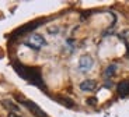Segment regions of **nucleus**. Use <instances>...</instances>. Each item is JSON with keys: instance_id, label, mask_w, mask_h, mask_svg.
<instances>
[{"instance_id": "9d476101", "label": "nucleus", "mask_w": 129, "mask_h": 117, "mask_svg": "<svg viewBox=\"0 0 129 117\" xmlns=\"http://www.w3.org/2000/svg\"><path fill=\"white\" fill-rule=\"evenodd\" d=\"M58 102H60L62 104L68 106V107H73V106H74V102L72 100V99H69V98H64V96H60V98H58Z\"/></svg>"}, {"instance_id": "f257e3e1", "label": "nucleus", "mask_w": 129, "mask_h": 117, "mask_svg": "<svg viewBox=\"0 0 129 117\" xmlns=\"http://www.w3.org/2000/svg\"><path fill=\"white\" fill-rule=\"evenodd\" d=\"M14 70L17 71L20 77L25 81H28L29 84L35 86H39L41 89H45L44 86V79H42V74L41 70L38 67H31V66H25V64L20 63V61H14L13 63Z\"/></svg>"}, {"instance_id": "7ed1b4c3", "label": "nucleus", "mask_w": 129, "mask_h": 117, "mask_svg": "<svg viewBox=\"0 0 129 117\" xmlns=\"http://www.w3.org/2000/svg\"><path fill=\"white\" fill-rule=\"evenodd\" d=\"M18 100L21 102V103H23L24 106H25V107L28 109V110L31 111V113L34 114L35 117H48V114L42 110V109L39 107L37 103H34L32 100H27V99H24V98H18Z\"/></svg>"}, {"instance_id": "423d86ee", "label": "nucleus", "mask_w": 129, "mask_h": 117, "mask_svg": "<svg viewBox=\"0 0 129 117\" xmlns=\"http://www.w3.org/2000/svg\"><path fill=\"white\" fill-rule=\"evenodd\" d=\"M116 92L121 96H128L129 95V79H123L116 85Z\"/></svg>"}, {"instance_id": "0eeeda50", "label": "nucleus", "mask_w": 129, "mask_h": 117, "mask_svg": "<svg viewBox=\"0 0 129 117\" xmlns=\"http://www.w3.org/2000/svg\"><path fill=\"white\" fill-rule=\"evenodd\" d=\"M97 88V82L94 79H86L80 84V89L83 92H93Z\"/></svg>"}, {"instance_id": "f03ea898", "label": "nucleus", "mask_w": 129, "mask_h": 117, "mask_svg": "<svg viewBox=\"0 0 129 117\" xmlns=\"http://www.w3.org/2000/svg\"><path fill=\"white\" fill-rule=\"evenodd\" d=\"M24 45H25V46H28V48H31L32 50H39L41 48H44V46L46 45V41L44 39V36H42V35L32 34L31 36H29V38L24 42Z\"/></svg>"}, {"instance_id": "f8f14e48", "label": "nucleus", "mask_w": 129, "mask_h": 117, "mask_svg": "<svg viewBox=\"0 0 129 117\" xmlns=\"http://www.w3.org/2000/svg\"><path fill=\"white\" fill-rule=\"evenodd\" d=\"M9 117H21V116H18L17 113H9Z\"/></svg>"}, {"instance_id": "6e6552de", "label": "nucleus", "mask_w": 129, "mask_h": 117, "mask_svg": "<svg viewBox=\"0 0 129 117\" xmlns=\"http://www.w3.org/2000/svg\"><path fill=\"white\" fill-rule=\"evenodd\" d=\"M2 104H3L7 110H10V113H17V111L20 110L18 106H17L14 102H11L10 99H4V100H2Z\"/></svg>"}, {"instance_id": "39448f33", "label": "nucleus", "mask_w": 129, "mask_h": 117, "mask_svg": "<svg viewBox=\"0 0 129 117\" xmlns=\"http://www.w3.org/2000/svg\"><path fill=\"white\" fill-rule=\"evenodd\" d=\"M44 24V21H32V22H28L27 25H24V27H21V28H18L16 32H14V36H20V35H24V34H27V32H31L32 29H35V28H38L39 25H42Z\"/></svg>"}, {"instance_id": "20e7f679", "label": "nucleus", "mask_w": 129, "mask_h": 117, "mask_svg": "<svg viewBox=\"0 0 129 117\" xmlns=\"http://www.w3.org/2000/svg\"><path fill=\"white\" fill-rule=\"evenodd\" d=\"M94 66V60L93 57L88 56V54H83V56L79 59V70H80L81 73H87L93 68Z\"/></svg>"}, {"instance_id": "9b49d317", "label": "nucleus", "mask_w": 129, "mask_h": 117, "mask_svg": "<svg viewBox=\"0 0 129 117\" xmlns=\"http://www.w3.org/2000/svg\"><path fill=\"white\" fill-rule=\"evenodd\" d=\"M87 103L90 104V106H95V104H97V99H95V98H91V99H87Z\"/></svg>"}, {"instance_id": "1a4fd4ad", "label": "nucleus", "mask_w": 129, "mask_h": 117, "mask_svg": "<svg viewBox=\"0 0 129 117\" xmlns=\"http://www.w3.org/2000/svg\"><path fill=\"white\" fill-rule=\"evenodd\" d=\"M116 68H118L116 64H110V66L105 68V71H104V77H105V78H111V77L114 75V73L116 71Z\"/></svg>"}]
</instances>
